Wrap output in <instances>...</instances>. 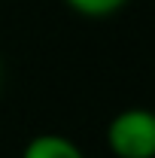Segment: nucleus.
<instances>
[{
  "label": "nucleus",
  "instance_id": "4",
  "mask_svg": "<svg viewBox=\"0 0 155 158\" xmlns=\"http://www.w3.org/2000/svg\"><path fill=\"white\" fill-rule=\"evenodd\" d=\"M0 76H3V67H0Z\"/></svg>",
  "mask_w": 155,
  "mask_h": 158
},
{
  "label": "nucleus",
  "instance_id": "2",
  "mask_svg": "<svg viewBox=\"0 0 155 158\" xmlns=\"http://www.w3.org/2000/svg\"><path fill=\"white\" fill-rule=\"evenodd\" d=\"M21 158H85V152L64 134H37L27 140Z\"/></svg>",
  "mask_w": 155,
  "mask_h": 158
},
{
  "label": "nucleus",
  "instance_id": "3",
  "mask_svg": "<svg viewBox=\"0 0 155 158\" xmlns=\"http://www.w3.org/2000/svg\"><path fill=\"white\" fill-rule=\"evenodd\" d=\"M73 12L79 15H85V19H107V15H113L119 12L128 0H64Z\"/></svg>",
  "mask_w": 155,
  "mask_h": 158
},
{
  "label": "nucleus",
  "instance_id": "1",
  "mask_svg": "<svg viewBox=\"0 0 155 158\" xmlns=\"http://www.w3.org/2000/svg\"><path fill=\"white\" fill-rule=\"evenodd\" d=\"M107 149L116 158H155V110L128 106L107 125Z\"/></svg>",
  "mask_w": 155,
  "mask_h": 158
}]
</instances>
